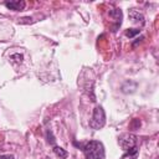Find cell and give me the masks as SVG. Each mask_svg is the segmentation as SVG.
I'll list each match as a JSON object with an SVG mask.
<instances>
[{"label": "cell", "mask_w": 159, "mask_h": 159, "mask_svg": "<svg viewBox=\"0 0 159 159\" xmlns=\"http://www.w3.org/2000/svg\"><path fill=\"white\" fill-rule=\"evenodd\" d=\"M83 153L86 159H103L104 147L98 140H91L83 147Z\"/></svg>", "instance_id": "6da1fadb"}, {"label": "cell", "mask_w": 159, "mask_h": 159, "mask_svg": "<svg viewBox=\"0 0 159 159\" xmlns=\"http://www.w3.org/2000/svg\"><path fill=\"white\" fill-rule=\"evenodd\" d=\"M118 143L122 147V149L127 152L128 155L137 153V147H135V144H137V137L135 135L129 134V133L123 134V135H120L118 138Z\"/></svg>", "instance_id": "7a4b0ae2"}, {"label": "cell", "mask_w": 159, "mask_h": 159, "mask_svg": "<svg viewBox=\"0 0 159 159\" xmlns=\"http://www.w3.org/2000/svg\"><path fill=\"white\" fill-rule=\"evenodd\" d=\"M104 123H106L104 109L101 106H97L93 109V116H92V119H91V127L93 129H99V128H102L104 125Z\"/></svg>", "instance_id": "3957f363"}, {"label": "cell", "mask_w": 159, "mask_h": 159, "mask_svg": "<svg viewBox=\"0 0 159 159\" xmlns=\"http://www.w3.org/2000/svg\"><path fill=\"white\" fill-rule=\"evenodd\" d=\"M25 1H20V0H17V1H5V6L7 7V9H10V10H14V11H21V10H24L25 9Z\"/></svg>", "instance_id": "277c9868"}, {"label": "cell", "mask_w": 159, "mask_h": 159, "mask_svg": "<svg viewBox=\"0 0 159 159\" xmlns=\"http://www.w3.org/2000/svg\"><path fill=\"white\" fill-rule=\"evenodd\" d=\"M129 17L135 24H144V16H143V14L139 12L138 10H135V9H130L129 10Z\"/></svg>", "instance_id": "5b68a950"}, {"label": "cell", "mask_w": 159, "mask_h": 159, "mask_svg": "<svg viewBox=\"0 0 159 159\" xmlns=\"http://www.w3.org/2000/svg\"><path fill=\"white\" fill-rule=\"evenodd\" d=\"M109 16L116 21V27H114V31H116V29L118 26H120V24H122V11H120V9H113V10H111L109 11Z\"/></svg>", "instance_id": "8992f818"}, {"label": "cell", "mask_w": 159, "mask_h": 159, "mask_svg": "<svg viewBox=\"0 0 159 159\" xmlns=\"http://www.w3.org/2000/svg\"><path fill=\"white\" fill-rule=\"evenodd\" d=\"M137 87H138V84L135 82H133V81H125L123 83V86H122V91L124 93H133V92H135Z\"/></svg>", "instance_id": "52a82bcc"}, {"label": "cell", "mask_w": 159, "mask_h": 159, "mask_svg": "<svg viewBox=\"0 0 159 159\" xmlns=\"http://www.w3.org/2000/svg\"><path fill=\"white\" fill-rule=\"evenodd\" d=\"M53 153H55L60 159L67 158V152H66L65 149H62L61 147H53Z\"/></svg>", "instance_id": "ba28073f"}, {"label": "cell", "mask_w": 159, "mask_h": 159, "mask_svg": "<svg viewBox=\"0 0 159 159\" xmlns=\"http://www.w3.org/2000/svg\"><path fill=\"white\" fill-rule=\"evenodd\" d=\"M140 119H138V118H133L132 120H130V123H129V130H137V129H139L140 128Z\"/></svg>", "instance_id": "9c48e42d"}, {"label": "cell", "mask_w": 159, "mask_h": 159, "mask_svg": "<svg viewBox=\"0 0 159 159\" xmlns=\"http://www.w3.org/2000/svg\"><path fill=\"white\" fill-rule=\"evenodd\" d=\"M139 32H140L139 29H128V30H125V36H127V37H134V36L138 35Z\"/></svg>", "instance_id": "30bf717a"}, {"label": "cell", "mask_w": 159, "mask_h": 159, "mask_svg": "<svg viewBox=\"0 0 159 159\" xmlns=\"http://www.w3.org/2000/svg\"><path fill=\"white\" fill-rule=\"evenodd\" d=\"M46 137H47V142H48V143H51V144L55 143V137L52 135V132H51V130H47V132H46Z\"/></svg>", "instance_id": "8fae6325"}, {"label": "cell", "mask_w": 159, "mask_h": 159, "mask_svg": "<svg viewBox=\"0 0 159 159\" xmlns=\"http://www.w3.org/2000/svg\"><path fill=\"white\" fill-rule=\"evenodd\" d=\"M14 58H16L15 61H16L17 63H20V62L22 61V55H20V53H15V55L11 56V60H14Z\"/></svg>", "instance_id": "7c38bea8"}, {"label": "cell", "mask_w": 159, "mask_h": 159, "mask_svg": "<svg viewBox=\"0 0 159 159\" xmlns=\"http://www.w3.org/2000/svg\"><path fill=\"white\" fill-rule=\"evenodd\" d=\"M0 159H14V155L6 154V155H0Z\"/></svg>", "instance_id": "4fadbf2b"}, {"label": "cell", "mask_w": 159, "mask_h": 159, "mask_svg": "<svg viewBox=\"0 0 159 159\" xmlns=\"http://www.w3.org/2000/svg\"><path fill=\"white\" fill-rule=\"evenodd\" d=\"M41 159H50L48 157H43V158H41Z\"/></svg>", "instance_id": "5bb4252c"}, {"label": "cell", "mask_w": 159, "mask_h": 159, "mask_svg": "<svg viewBox=\"0 0 159 159\" xmlns=\"http://www.w3.org/2000/svg\"><path fill=\"white\" fill-rule=\"evenodd\" d=\"M155 159H157V158H155Z\"/></svg>", "instance_id": "9a60e30c"}]
</instances>
